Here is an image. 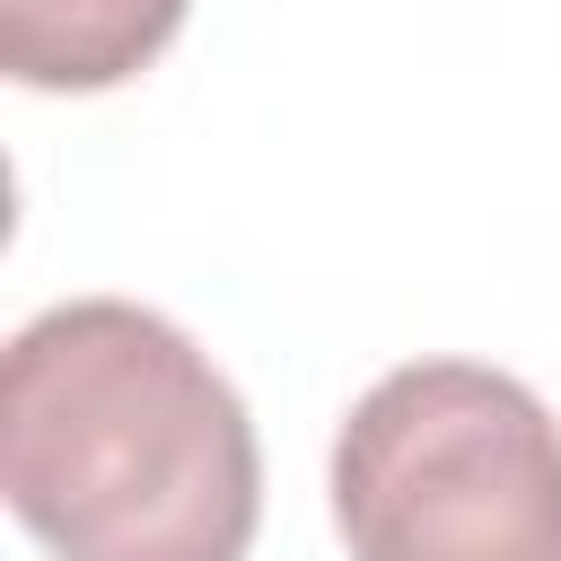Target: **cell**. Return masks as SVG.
<instances>
[{
    "label": "cell",
    "mask_w": 561,
    "mask_h": 561,
    "mask_svg": "<svg viewBox=\"0 0 561 561\" xmlns=\"http://www.w3.org/2000/svg\"><path fill=\"white\" fill-rule=\"evenodd\" d=\"M0 491L53 561H245L263 447L193 333L61 298L0 359Z\"/></svg>",
    "instance_id": "1"
},
{
    "label": "cell",
    "mask_w": 561,
    "mask_h": 561,
    "mask_svg": "<svg viewBox=\"0 0 561 561\" xmlns=\"http://www.w3.org/2000/svg\"><path fill=\"white\" fill-rule=\"evenodd\" d=\"M351 561H561V421L482 359L386 368L333 430Z\"/></svg>",
    "instance_id": "2"
},
{
    "label": "cell",
    "mask_w": 561,
    "mask_h": 561,
    "mask_svg": "<svg viewBox=\"0 0 561 561\" xmlns=\"http://www.w3.org/2000/svg\"><path fill=\"white\" fill-rule=\"evenodd\" d=\"M184 26V0H0V70L44 96L140 79Z\"/></svg>",
    "instance_id": "3"
}]
</instances>
